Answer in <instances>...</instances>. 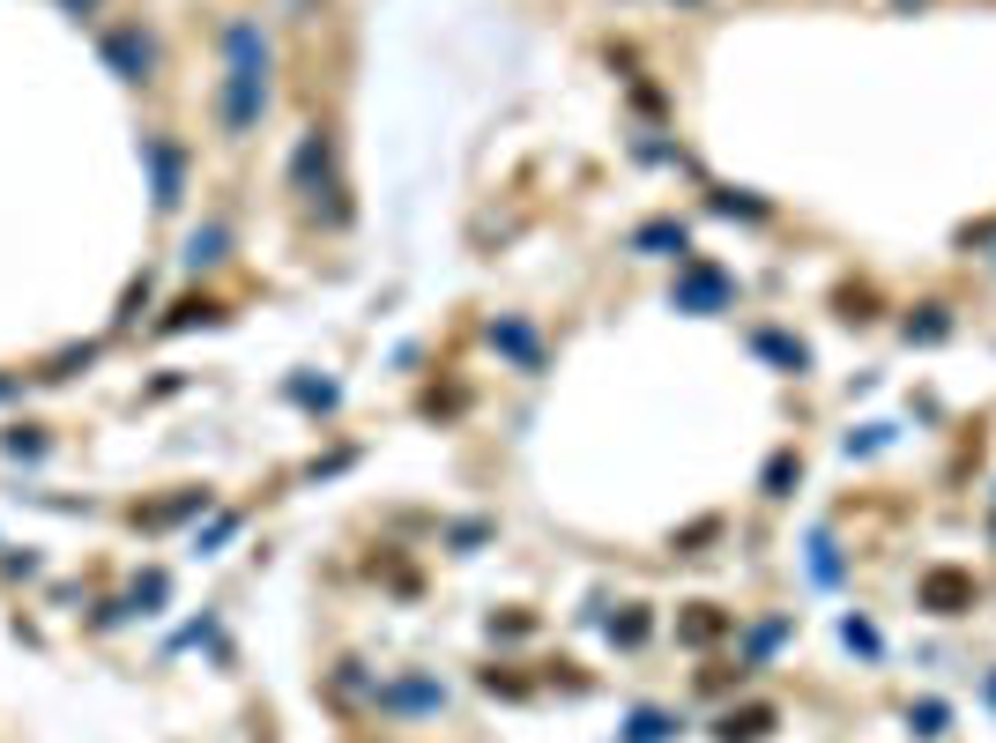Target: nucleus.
<instances>
[{
    "instance_id": "obj_1",
    "label": "nucleus",
    "mask_w": 996,
    "mask_h": 743,
    "mask_svg": "<svg viewBox=\"0 0 996 743\" xmlns=\"http://www.w3.org/2000/svg\"><path fill=\"white\" fill-rule=\"evenodd\" d=\"M268 112V38H260V23L239 15V23H223V89H216V120L231 142H246L253 126Z\"/></svg>"
},
{
    "instance_id": "obj_2",
    "label": "nucleus",
    "mask_w": 996,
    "mask_h": 743,
    "mask_svg": "<svg viewBox=\"0 0 996 743\" xmlns=\"http://www.w3.org/2000/svg\"><path fill=\"white\" fill-rule=\"evenodd\" d=\"M105 68H112L120 83H149V75H157V38H149V31H134V23L105 31Z\"/></svg>"
},
{
    "instance_id": "obj_3",
    "label": "nucleus",
    "mask_w": 996,
    "mask_h": 743,
    "mask_svg": "<svg viewBox=\"0 0 996 743\" xmlns=\"http://www.w3.org/2000/svg\"><path fill=\"white\" fill-rule=\"evenodd\" d=\"M677 305H684V313L729 305V276H721V268H706V260H692V268H684V283H677Z\"/></svg>"
},
{
    "instance_id": "obj_4",
    "label": "nucleus",
    "mask_w": 996,
    "mask_h": 743,
    "mask_svg": "<svg viewBox=\"0 0 996 743\" xmlns=\"http://www.w3.org/2000/svg\"><path fill=\"white\" fill-rule=\"evenodd\" d=\"M149 149V171H157V208H179V194H186V157L171 149V142H142Z\"/></svg>"
},
{
    "instance_id": "obj_5",
    "label": "nucleus",
    "mask_w": 996,
    "mask_h": 743,
    "mask_svg": "<svg viewBox=\"0 0 996 743\" xmlns=\"http://www.w3.org/2000/svg\"><path fill=\"white\" fill-rule=\"evenodd\" d=\"M922 602H930L937 618H959V610L974 602V587H967L959 573H930V580H922Z\"/></svg>"
},
{
    "instance_id": "obj_6",
    "label": "nucleus",
    "mask_w": 996,
    "mask_h": 743,
    "mask_svg": "<svg viewBox=\"0 0 996 743\" xmlns=\"http://www.w3.org/2000/svg\"><path fill=\"white\" fill-rule=\"evenodd\" d=\"M491 342H498V350H506V357H513L521 372H543V350H536V334L521 328V320H498V328H491Z\"/></svg>"
},
{
    "instance_id": "obj_7",
    "label": "nucleus",
    "mask_w": 996,
    "mask_h": 743,
    "mask_svg": "<svg viewBox=\"0 0 996 743\" xmlns=\"http://www.w3.org/2000/svg\"><path fill=\"white\" fill-rule=\"evenodd\" d=\"M766 729H774V706H744V714H729L714 736H721V743H758Z\"/></svg>"
},
{
    "instance_id": "obj_8",
    "label": "nucleus",
    "mask_w": 996,
    "mask_h": 743,
    "mask_svg": "<svg viewBox=\"0 0 996 743\" xmlns=\"http://www.w3.org/2000/svg\"><path fill=\"white\" fill-rule=\"evenodd\" d=\"M632 246H640V253H663V260H677V253L692 246V239H684V223H647V231H640Z\"/></svg>"
},
{
    "instance_id": "obj_9",
    "label": "nucleus",
    "mask_w": 996,
    "mask_h": 743,
    "mask_svg": "<svg viewBox=\"0 0 996 743\" xmlns=\"http://www.w3.org/2000/svg\"><path fill=\"white\" fill-rule=\"evenodd\" d=\"M669 729H677L669 714H655V706H640V714H632V729H624V743H669Z\"/></svg>"
},
{
    "instance_id": "obj_10",
    "label": "nucleus",
    "mask_w": 996,
    "mask_h": 743,
    "mask_svg": "<svg viewBox=\"0 0 996 743\" xmlns=\"http://www.w3.org/2000/svg\"><path fill=\"white\" fill-rule=\"evenodd\" d=\"M186 260L202 268V260H223V223H208V231H194V246H186Z\"/></svg>"
},
{
    "instance_id": "obj_11",
    "label": "nucleus",
    "mask_w": 996,
    "mask_h": 743,
    "mask_svg": "<svg viewBox=\"0 0 996 743\" xmlns=\"http://www.w3.org/2000/svg\"><path fill=\"white\" fill-rule=\"evenodd\" d=\"M789 484H795V454H774L766 461V498H789Z\"/></svg>"
},
{
    "instance_id": "obj_12",
    "label": "nucleus",
    "mask_w": 996,
    "mask_h": 743,
    "mask_svg": "<svg viewBox=\"0 0 996 743\" xmlns=\"http://www.w3.org/2000/svg\"><path fill=\"white\" fill-rule=\"evenodd\" d=\"M387 706H439V684H402V692H387Z\"/></svg>"
},
{
    "instance_id": "obj_13",
    "label": "nucleus",
    "mask_w": 996,
    "mask_h": 743,
    "mask_svg": "<svg viewBox=\"0 0 996 743\" xmlns=\"http://www.w3.org/2000/svg\"><path fill=\"white\" fill-rule=\"evenodd\" d=\"M840 632H848V647H863V655H877V632H871V624H863V618H848V624H840Z\"/></svg>"
},
{
    "instance_id": "obj_14",
    "label": "nucleus",
    "mask_w": 996,
    "mask_h": 743,
    "mask_svg": "<svg viewBox=\"0 0 996 743\" xmlns=\"http://www.w3.org/2000/svg\"><path fill=\"white\" fill-rule=\"evenodd\" d=\"M908 334H922V342H937V334H945V313L930 305V320H908Z\"/></svg>"
},
{
    "instance_id": "obj_15",
    "label": "nucleus",
    "mask_w": 996,
    "mask_h": 743,
    "mask_svg": "<svg viewBox=\"0 0 996 743\" xmlns=\"http://www.w3.org/2000/svg\"><path fill=\"white\" fill-rule=\"evenodd\" d=\"M68 8H75V15H89V8H97V0H68Z\"/></svg>"
}]
</instances>
